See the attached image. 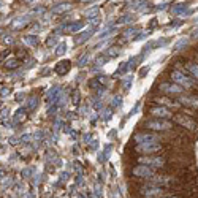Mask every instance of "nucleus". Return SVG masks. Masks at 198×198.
<instances>
[{"mask_svg":"<svg viewBox=\"0 0 198 198\" xmlns=\"http://www.w3.org/2000/svg\"><path fill=\"white\" fill-rule=\"evenodd\" d=\"M171 79H173L176 84H179L181 87H192V86H193V81L188 78V76H185L184 73L177 71V70L171 71Z\"/></svg>","mask_w":198,"mask_h":198,"instance_id":"1","label":"nucleus"},{"mask_svg":"<svg viewBox=\"0 0 198 198\" xmlns=\"http://www.w3.org/2000/svg\"><path fill=\"white\" fill-rule=\"evenodd\" d=\"M144 125L147 128H152V130H160V131H165V130H169L171 128V124L166 120H158V119H154V120H146Z\"/></svg>","mask_w":198,"mask_h":198,"instance_id":"2","label":"nucleus"},{"mask_svg":"<svg viewBox=\"0 0 198 198\" xmlns=\"http://www.w3.org/2000/svg\"><path fill=\"white\" fill-rule=\"evenodd\" d=\"M174 120L177 122L179 125H182V127H185V128H188V130H196L198 128V125H196V122L192 119V117H188V116H176L174 117Z\"/></svg>","mask_w":198,"mask_h":198,"instance_id":"3","label":"nucleus"},{"mask_svg":"<svg viewBox=\"0 0 198 198\" xmlns=\"http://www.w3.org/2000/svg\"><path fill=\"white\" fill-rule=\"evenodd\" d=\"M160 149V144L157 141H150V143H139V146L136 147L138 152H143V154H150V152H155V150Z\"/></svg>","mask_w":198,"mask_h":198,"instance_id":"4","label":"nucleus"},{"mask_svg":"<svg viewBox=\"0 0 198 198\" xmlns=\"http://www.w3.org/2000/svg\"><path fill=\"white\" fill-rule=\"evenodd\" d=\"M160 90H163L166 93H173V95H177V93H181L184 89L179 86V84H166V82H163L162 86H160Z\"/></svg>","mask_w":198,"mask_h":198,"instance_id":"5","label":"nucleus"},{"mask_svg":"<svg viewBox=\"0 0 198 198\" xmlns=\"http://www.w3.org/2000/svg\"><path fill=\"white\" fill-rule=\"evenodd\" d=\"M158 136L157 135H146V133H138L135 135V141L136 143H150V141H157Z\"/></svg>","mask_w":198,"mask_h":198,"instance_id":"6","label":"nucleus"},{"mask_svg":"<svg viewBox=\"0 0 198 198\" xmlns=\"http://www.w3.org/2000/svg\"><path fill=\"white\" fill-rule=\"evenodd\" d=\"M179 101H182L184 105H187V106L198 108V97H195V95H184V97L179 98Z\"/></svg>","mask_w":198,"mask_h":198,"instance_id":"7","label":"nucleus"},{"mask_svg":"<svg viewBox=\"0 0 198 198\" xmlns=\"http://www.w3.org/2000/svg\"><path fill=\"white\" fill-rule=\"evenodd\" d=\"M150 114L155 116V117H169V116H171V112H169L166 108L157 106V108H150Z\"/></svg>","mask_w":198,"mask_h":198,"instance_id":"8","label":"nucleus"},{"mask_svg":"<svg viewBox=\"0 0 198 198\" xmlns=\"http://www.w3.org/2000/svg\"><path fill=\"white\" fill-rule=\"evenodd\" d=\"M68 10H71V3L65 2V3H60V5H57V6H54L52 10H51V13H52V14H62V13L68 11Z\"/></svg>","mask_w":198,"mask_h":198,"instance_id":"9","label":"nucleus"},{"mask_svg":"<svg viewBox=\"0 0 198 198\" xmlns=\"http://www.w3.org/2000/svg\"><path fill=\"white\" fill-rule=\"evenodd\" d=\"M139 162L150 163L154 166H162L163 165V158H160V157H144V158H139Z\"/></svg>","mask_w":198,"mask_h":198,"instance_id":"10","label":"nucleus"},{"mask_svg":"<svg viewBox=\"0 0 198 198\" xmlns=\"http://www.w3.org/2000/svg\"><path fill=\"white\" fill-rule=\"evenodd\" d=\"M133 173H135L136 176H144V177H147V176L152 174V171H150L149 168H146V166H138V168H135Z\"/></svg>","mask_w":198,"mask_h":198,"instance_id":"11","label":"nucleus"},{"mask_svg":"<svg viewBox=\"0 0 198 198\" xmlns=\"http://www.w3.org/2000/svg\"><path fill=\"white\" fill-rule=\"evenodd\" d=\"M29 21V16H22V17H17L11 22V27L13 29H19V27H24V24Z\"/></svg>","mask_w":198,"mask_h":198,"instance_id":"12","label":"nucleus"},{"mask_svg":"<svg viewBox=\"0 0 198 198\" xmlns=\"http://www.w3.org/2000/svg\"><path fill=\"white\" fill-rule=\"evenodd\" d=\"M185 68H187V71H190L195 78H198V63H195V62H188V63L185 65Z\"/></svg>","mask_w":198,"mask_h":198,"instance_id":"13","label":"nucleus"},{"mask_svg":"<svg viewBox=\"0 0 198 198\" xmlns=\"http://www.w3.org/2000/svg\"><path fill=\"white\" fill-rule=\"evenodd\" d=\"M70 68V62H60V65H57V68H55V71H57L59 74H63L67 73Z\"/></svg>","mask_w":198,"mask_h":198,"instance_id":"14","label":"nucleus"},{"mask_svg":"<svg viewBox=\"0 0 198 198\" xmlns=\"http://www.w3.org/2000/svg\"><path fill=\"white\" fill-rule=\"evenodd\" d=\"M97 14H98V8H97V6L89 8V10H86V11H84V16H86V17H89V19H92V17H95Z\"/></svg>","mask_w":198,"mask_h":198,"instance_id":"15","label":"nucleus"},{"mask_svg":"<svg viewBox=\"0 0 198 198\" xmlns=\"http://www.w3.org/2000/svg\"><path fill=\"white\" fill-rule=\"evenodd\" d=\"M187 38H182V40H179L176 44H174V51H179V49H181V48H184V46H187Z\"/></svg>","mask_w":198,"mask_h":198,"instance_id":"16","label":"nucleus"},{"mask_svg":"<svg viewBox=\"0 0 198 198\" xmlns=\"http://www.w3.org/2000/svg\"><path fill=\"white\" fill-rule=\"evenodd\" d=\"M131 21H133V16L128 14V16L120 17V19H119V24H127V22H131Z\"/></svg>","mask_w":198,"mask_h":198,"instance_id":"17","label":"nucleus"},{"mask_svg":"<svg viewBox=\"0 0 198 198\" xmlns=\"http://www.w3.org/2000/svg\"><path fill=\"white\" fill-rule=\"evenodd\" d=\"M136 32H138V30L135 29V27H130L128 30H125V32H124V36H131V35H135Z\"/></svg>","mask_w":198,"mask_h":198,"instance_id":"18","label":"nucleus"},{"mask_svg":"<svg viewBox=\"0 0 198 198\" xmlns=\"http://www.w3.org/2000/svg\"><path fill=\"white\" fill-rule=\"evenodd\" d=\"M141 5H144V0H138V2H130V8H139Z\"/></svg>","mask_w":198,"mask_h":198,"instance_id":"19","label":"nucleus"},{"mask_svg":"<svg viewBox=\"0 0 198 198\" xmlns=\"http://www.w3.org/2000/svg\"><path fill=\"white\" fill-rule=\"evenodd\" d=\"M25 41L29 43V44H33V46H35L36 43H38V40H36L35 36H25Z\"/></svg>","mask_w":198,"mask_h":198,"instance_id":"20","label":"nucleus"},{"mask_svg":"<svg viewBox=\"0 0 198 198\" xmlns=\"http://www.w3.org/2000/svg\"><path fill=\"white\" fill-rule=\"evenodd\" d=\"M5 65H6L8 68H16L17 67V60H10V62H6Z\"/></svg>","mask_w":198,"mask_h":198,"instance_id":"21","label":"nucleus"},{"mask_svg":"<svg viewBox=\"0 0 198 198\" xmlns=\"http://www.w3.org/2000/svg\"><path fill=\"white\" fill-rule=\"evenodd\" d=\"M43 11H44L43 6H38V8H33V10H32V13H36V14H40V13H43Z\"/></svg>","mask_w":198,"mask_h":198,"instance_id":"22","label":"nucleus"},{"mask_svg":"<svg viewBox=\"0 0 198 198\" xmlns=\"http://www.w3.org/2000/svg\"><path fill=\"white\" fill-rule=\"evenodd\" d=\"M190 36H192V38H198V29H195V30L192 32V35H190Z\"/></svg>","mask_w":198,"mask_h":198,"instance_id":"23","label":"nucleus"},{"mask_svg":"<svg viewBox=\"0 0 198 198\" xmlns=\"http://www.w3.org/2000/svg\"><path fill=\"white\" fill-rule=\"evenodd\" d=\"M65 49V44H60V48H57V54H62Z\"/></svg>","mask_w":198,"mask_h":198,"instance_id":"24","label":"nucleus"},{"mask_svg":"<svg viewBox=\"0 0 198 198\" xmlns=\"http://www.w3.org/2000/svg\"><path fill=\"white\" fill-rule=\"evenodd\" d=\"M54 38H55V36H51V40H49V41H48V44H49V46H51V44H54V43H55V40H54Z\"/></svg>","mask_w":198,"mask_h":198,"instance_id":"25","label":"nucleus"},{"mask_svg":"<svg viewBox=\"0 0 198 198\" xmlns=\"http://www.w3.org/2000/svg\"><path fill=\"white\" fill-rule=\"evenodd\" d=\"M81 2H92V0H81Z\"/></svg>","mask_w":198,"mask_h":198,"instance_id":"26","label":"nucleus"},{"mask_svg":"<svg viewBox=\"0 0 198 198\" xmlns=\"http://www.w3.org/2000/svg\"><path fill=\"white\" fill-rule=\"evenodd\" d=\"M27 2H35V0H27Z\"/></svg>","mask_w":198,"mask_h":198,"instance_id":"27","label":"nucleus"},{"mask_svg":"<svg viewBox=\"0 0 198 198\" xmlns=\"http://www.w3.org/2000/svg\"><path fill=\"white\" fill-rule=\"evenodd\" d=\"M174 198H176V196H174Z\"/></svg>","mask_w":198,"mask_h":198,"instance_id":"28","label":"nucleus"}]
</instances>
